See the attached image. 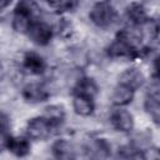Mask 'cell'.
<instances>
[{"label":"cell","mask_w":160,"mask_h":160,"mask_svg":"<svg viewBox=\"0 0 160 160\" xmlns=\"http://www.w3.org/2000/svg\"><path fill=\"white\" fill-rule=\"evenodd\" d=\"M4 74H5V70H4V65H2V62L0 61V80L2 79Z\"/></svg>","instance_id":"cell-23"},{"label":"cell","mask_w":160,"mask_h":160,"mask_svg":"<svg viewBox=\"0 0 160 160\" xmlns=\"http://www.w3.org/2000/svg\"><path fill=\"white\" fill-rule=\"evenodd\" d=\"M108 54L111 58H135L138 55V46L130 41L118 36V39L109 46Z\"/></svg>","instance_id":"cell-5"},{"label":"cell","mask_w":160,"mask_h":160,"mask_svg":"<svg viewBox=\"0 0 160 160\" xmlns=\"http://www.w3.org/2000/svg\"><path fill=\"white\" fill-rule=\"evenodd\" d=\"M11 136L8 132V128H0V152L8 150Z\"/></svg>","instance_id":"cell-21"},{"label":"cell","mask_w":160,"mask_h":160,"mask_svg":"<svg viewBox=\"0 0 160 160\" xmlns=\"http://www.w3.org/2000/svg\"><path fill=\"white\" fill-rule=\"evenodd\" d=\"M89 150H91V152H94L92 155L96 156V158H102V156H108L109 155V150H110V146L108 145V142L105 140H101V139H98L95 140Z\"/></svg>","instance_id":"cell-18"},{"label":"cell","mask_w":160,"mask_h":160,"mask_svg":"<svg viewBox=\"0 0 160 160\" xmlns=\"http://www.w3.org/2000/svg\"><path fill=\"white\" fill-rule=\"evenodd\" d=\"M11 4V0H0V10L8 8Z\"/></svg>","instance_id":"cell-22"},{"label":"cell","mask_w":160,"mask_h":160,"mask_svg":"<svg viewBox=\"0 0 160 160\" xmlns=\"http://www.w3.org/2000/svg\"><path fill=\"white\" fill-rule=\"evenodd\" d=\"M49 6L56 11H65L72 6V0H46Z\"/></svg>","instance_id":"cell-20"},{"label":"cell","mask_w":160,"mask_h":160,"mask_svg":"<svg viewBox=\"0 0 160 160\" xmlns=\"http://www.w3.org/2000/svg\"><path fill=\"white\" fill-rule=\"evenodd\" d=\"M52 154L58 159H66L68 160V159H74L75 158L74 146L69 141H66L64 139L58 140V141L54 142V145H52Z\"/></svg>","instance_id":"cell-14"},{"label":"cell","mask_w":160,"mask_h":160,"mask_svg":"<svg viewBox=\"0 0 160 160\" xmlns=\"http://www.w3.org/2000/svg\"><path fill=\"white\" fill-rule=\"evenodd\" d=\"M110 121L112 126L118 131H121V132H129L134 126V120H132L131 114L124 109L114 110L111 112Z\"/></svg>","instance_id":"cell-6"},{"label":"cell","mask_w":160,"mask_h":160,"mask_svg":"<svg viewBox=\"0 0 160 160\" xmlns=\"http://www.w3.org/2000/svg\"><path fill=\"white\" fill-rule=\"evenodd\" d=\"M40 15V9L38 4L32 0H21L16 8L14 14V29L16 31L26 32L29 26L38 20V16Z\"/></svg>","instance_id":"cell-1"},{"label":"cell","mask_w":160,"mask_h":160,"mask_svg":"<svg viewBox=\"0 0 160 160\" xmlns=\"http://www.w3.org/2000/svg\"><path fill=\"white\" fill-rule=\"evenodd\" d=\"M8 150L16 156H25L30 151V142L25 138H11Z\"/></svg>","instance_id":"cell-15"},{"label":"cell","mask_w":160,"mask_h":160,"mask_svg":"<svg viewBox=\"0 0 160 160\" xmlns=\"http://www.w3.org/2000/svg\"><path fill=\"white\" fill-rule=\"evenodd\" d=\"M72 105H74L75 112L81 116H89L94 111V101L91 98H88V96L75 95Z\"/></svg>","instance_id":"cell-13"},{"label":"cell","mask_w":160,"mask_h":160,"mask_svg":"<svg viewBox=\"0 0 160 160\" xmlns=\"http://www.w3.org/2000/svg\"><path fill=\"white\" fill-rule=\"evenodd\" d=\"M119 156L124 159H144L145 155L136 148L132 146H124L119 149Z\"/></svg>","instance_id":"cell-19"},{"label":"cell","mask_w":160,"mask_h":160,"mask_svg":"<svg viewBox=\"0 0 160 160\" xmlns=\"http://www.w3.org/2000/svg\"><path fill=\"white\" fill-rule=\"evenodd\" d=\"M96 91H98V88L91 79H81L76 85L75 95H82V96H88L92 99Z\"/></svg>","instance_id":"cell-17"},{"label":"cell","mask_w":160,"mask_h":160,"mask_svg":"<svg viewBox=\"0 0 160 160\" xmlns=\"http://www.w3.org/2000/svg\"><path fill=\"white\" fill-rule=\"evenodd\" d=\"M120 84H124L134 91L144 84V75L138 69H128L120 78Z\"/></svg>","instance_id":"cell-11"},{"label":"cell","mask_w":160,"mask_h":160,"mask_svg":"<svg viewBox=\"0 0 160 160\" xmlns=\"http://www.w3.org/2000/svg\"><path fill=\"white\" fill-rule=\"evenodd\" d=\"M54 126L48 121L46 118H34L28 124V135L34 140H44L51 135V130Z\"/></svg>","instance_id":"cell-3"},{"label":"cell","mask_w":160,"mask_h":160,"mask_svg":"<svg viewBox=\"0 0 160 160\" xmlns=\"http://www.w3.org/2000/svg\"><path fill=\"white\" fill-rule=\"evenodd\" d=\"M44 118L48 119V121L54 126H59L62 124L64 121V118H65V112H64V109L61 106H58V105H52V106H49L45 109V115Z\"/></svg>","instance_id":"cell-16"},{"label":"cell","mask_w":160,"mask_h":160,"mask_svg":"<svg viewBox=\"0 0 160 160\" xmlns=\"http://www.w3.org/2000/svg\"><path fill=\"white\" fill-rule=\"evenodd\" d=\"M28 35L29 38L38 45H46L50 42L52 38V30L51 28L42 21H34L29 29H28Z\"/></svg>","instance_id":"cell-4"},{"label":"cell","mask_w":160,"mask_h":160,"mask_svg":"<svg viewBox=\"0 0 160 160\" xmlns=\"http://www.w3.org/2000/svg\"><path fill=\"white\" fill-rule=\"evenodd\" d=\"M22 96L26 101L30 102H41L48 99L49 92L42 85L39 84H30L24 88L22 90Z\"/></svg>","instance_id":"cell-9"},{"label":"cell","mask_w":160,"mask_h":160,"mask_svg":"<svg viewBox=\"0 0 160 160\" xmlns=\"http://www.w3.org/2000/svg\"><path fill=\"white\" fill-rule=\"evenodd\" d=\"M145 109L152 118L155 122H159L160 119V105H159V86L155 84V86L151 89V91L148 94L145 99Z\"/></svg>","instance_id":"cell-8"},{"label":"cell","mask_w":160,"mask_h":160,"mask_svg":"<svg viewBox=\"0 0 160 160\" xmlns=\"http://www.w3.org/2000/svg\"><path fill=\"white\" fill-rule=\"evenodd\" d=\"M116 12L111 5H109L105 1H100L90 11V19L91 21L99 26V28H108L110 26L115 20Z\"/></svg>","instance_id":"cell-2"},{"label":"cell","mask_w":160,"mask_h":160,"mask_svg":"<svg viewBox=\"0 0 160 160\" xmlns=\"http://www.w3.org/2000/svg\"><path fill=\"white\" fill-rule=\"evenodd\" d=\"M132 96H134L132 89H130L129 86H126L124 84H119L111 95V100L115 105L124 106V105H128L129 102H131Z\"/></svg>","instance_id":"cell-12"},{"label":"cell","mask_w":160,"mask_h":160,"mask_svg":"<svg viewBox=\"0 0 160 160\" xmlns=\"http://www.w3.org/2000/svg\"><path fill=\"white\" fill-rule=\"evenodd\" d=\"M46 64L36 52H26L22 59V69L31 75H39L45 71Z\"/></svg>","instance_id":"cell-7"},{"label":"cell","mask_w":160,"mask_h":160,"mask_svg":"<svg viewBox=\"0 0 160 160\" xmlns=\"http://www.w3.org/2000/svg\"><path fill=\"white\" fill-rule=\"evenodd\" d=\"M126 15L134 26L142 25L148 21V15H146L145 8L139 2H132L130 6H128Z\"/></svg>","instance_id":"cell-10"}]
</instances>
